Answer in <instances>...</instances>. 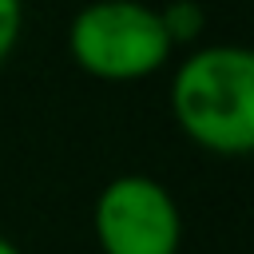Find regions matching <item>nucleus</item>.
<instances>
[{
	"instance_id": "nucleus-1",
	"label": "nucleus",
	"mask_w": 254,
	"mask_h": 254,
	"mask_svg": "<svg viewBox=\"0 0 254 254\" xmlns=\"http://www.w3.org/2000/svg\"><path fill=\"white\" fill-rule=\"evenodd\" d=\"M171 115L202 151L238 159L254 147V56L242 44L190 52L171 79Z\"/></svg>"
},
{
	"instance_id": "nucleus-2",
	"label": "nucleus",
	"mask_w": 254,
	"mask_h": 254,
	"mask_svg": "<svg viewBox=\"0 0 254 254\" xmlns=\"http://www.w3.org/2000/svg\"><path fill=\"white\" fill-rule=\"evenodd\" d=\"M67 52L79 71L107 83H135L171 60L159 8L147 0H91L71 16Z\"/></svg>"
},
{
	"instance_id": "nucleus-3",
	"label": "nucleus",
	"mask_w": 254,
	"mask_h": 254,
	"mask_svg": "<svg viewBox=\"0 0 254 254\" xmlns=\"http://www.w3.org/2000/svg\"><path fill=\"white\" fill-rule=\"evenodd\" d=\"M95 242L103 254H179L183 214L151 175H119L95 198Z\"/></svg>"
},
{
	"instance_id": "nucleus-4",
	"label": "nucleus",
	"mask_w": 254,
	"mask_h": 254,
	"mask_svg": "<svg viewBox=\"0 0 254 254\" xmlns=\"http://www.w3.org/2000/svg\"><path fill=\"white\" fill-rule=\"evenodd\" d=\"M159 20H163V32H167L171 48L194 44L202 36V28H206V12H202L198 0H171V4L159 8Z\"/></svg>"
},
{
	"instance_id": "nucleus-5",
	"label": "nucleus",
	"mask_w": 254,
	"mask_h": 254,
	"mask_svg": "<svg viewBox=\"0 0 254 254\" xmlns=\"http://www.w3.org/2000/svg\"><path fill=\"white\" fill-rule=\"evenodd\" d=\"M24 28V4L20 0H0V64L12 56L16 40Z\"/></svg>"
},
{
	"instance_id": "nucleus-6",
	"label": "nucleus",
	"mask_w": 254,
	"mask_h": 254,
	"mask_svg": "<svg viewBox=\"0 0 254 254\" xmlns=\"http://www.w3.org/2000/svg\"><path fill=\"white\" fill-rule=\"evenodd\" d=\"M0 254H24V250H20L12 238H4V234H0Z\"/></svg>"
}]
</instances>
